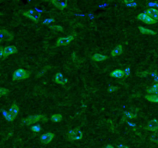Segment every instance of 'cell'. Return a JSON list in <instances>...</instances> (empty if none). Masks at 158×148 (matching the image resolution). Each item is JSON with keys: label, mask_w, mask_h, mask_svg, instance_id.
<instances>
[{"label": "cell", "mask_w": 158, "mask_h": 148, "mask_svg": "<svg viewBox=\"0 0 158 148\" xmlns=\"http://www.w3.org/2000/svg\"><path fill=\"white\" fill-rule=\"evenodd\" d=\"M29 72H27L23 69H18L13 74V80L14 82H18V81L26 80L27 78H29Z\"/></svg>", "instance_id": "obj_1"}, {"label": "cell", "mask_w": 158, "mask_h": 148, "mask_svg": "<svg viewBox=\"0 0 158 148\" xmlns=\"http://www.w3.org/2000/svg\"><path fill=\"white\" fill-rule=\"evenodd\" d=\"M43 121V120H46V118L45 116L42 115H33L29 116V117L25 118L22 120V124H24V125H31L33 124H35L37 122L40 121Z\"/></svg>", "instance_id": "obj_2"}, {"label": "cell", "mask_w": 158, "mask_h": 148, "mask_svg": "<svg viewBox=\"0 0 158 148\" xmlns=\"http://www.w3.org/2000/svg\"><path fill=\"white\" fill-rule=\"evenodd\" d=\"M19 112V106L15 104H13L10 109L9 110V111H8V113H6V119L7 121H13L15 119V117H17Z\"/></svg>", "instance_id": "obj_3"}, {"label": "cell", "mask_w": 158, "mask_h": 148, "mask_svg": "<svg viewBox=\"0 0 158 148\" xmlns=\"http://www.w3.org/2000/svg\"><path fill=\"white\" fill-rule=\"evenodd\" d=\"M84 137V134L79 129H73L71 130L67 133V139L70 141H74V140H79Z\"/></svg>", "instance_id": "obj_4"}, {"label": "cell", "mask_w": 158, "mask_h": 148, "mask_svg": "<svg viewBox=\"0 0 158 148\" xmlns=\"http://www.w3.org/2000/svg\"><path fill=\"white\" fill-rule=\"evenodd\" d=\"M23 16H26V18L29 19L33 20L35 22H39L41 18V14L39 12L35 11L34 9H29L27 11L23 12Z\"/></svg>", "instance_id": "obj_5"}, {"label": "cell", "mask_w": 158, "mask_h": 148, "mask_svg": "<svg viewBox=\"0 0 158 148\" xmlns=\"http://www.w3.org/2000/svg\"><path fill=\"white\" fill-rule=\"evenodd\" d=\"M136 18H137V19L140 20V21H142V22L146 23V24H155L157 22V21L153 19L150 16H149L148 15L144 13H140L139 15H137Z\"/></svg>", "instance_id": "obj_6"}, {"label": "cell", "mask_w": 158, "mask_h": 148, "mask_svg": "<svg viewBox=\"0 0 158 148\" xmlns=\"http://www.w3.org/2000/svg\"><path fill=\"white\" fill-rule=\"evenodd\" d=\"M74 39L73 35H67V36H63V37L59 38L56 43V47H65L70 43V42Z\"/></svg>", "instance_id": "obj_7"}, {"label": "cell", "mask_w": 158, "mask_h": 148, "mask_svg": "<svg viewBox=\"0 0 158 148\" xmlns=\"http://www.w3.org/2000/svg\"><path fill=\"white\" fill-rule=\"evenodd\" d=\"M13 39V33H9L6 29H0V42L3 41H11Z\"/></svg>", "instance_id": "obj_8"}, {"label": "cell", "mask_w": 158, "mask_h": 148, "mask_svg": "<svg viewBox=\"0 0 158 148\" xmlns=\"http://www.w3.org/2000/svg\"><path fill=\"white\" fill-rule=\"evenodd\" d=\"M55 137V134L51 132H47L43 133L42 135H41L40 137V141L42 144H49L53 139Z\"/></svg>", "instance_id": "obj_9"}, {"label": "cell", "mask_w": 158, "mask_h": 148, "mask_svg": "<svg viewBox=\"0 0 158 148\" xmlns=\"http://www.w3.org/2000/svg\"><path fill=\"white\" fill-rule=\"evenodd\" d=\"M147 129L151 132H156L158 130V120L156 119L150 120L147 123Z\"/></svg>", "instance_id": "obj_10"}, {"label": "cell", "mask_w": 158, "mask_h": 148, "mask_svg": "<svg viewBox=\"0 0 158 148\" xmlns=\"http://www.w3.org/2000/svg\"><path fill=\"white\" fill-rule=\"evenodd\" d=\"M17 48L14 46H8L4 48V57H7L12 54H15L17 53Z\"/></svg>", "instance_id": "obj_11"}, {"label": "cell", "mask_w": 158, "mask_h": 148, "mask_svg": "<svg viewBox=\"0 0 158 148\" xmlns=\"http://www.w3.org/2000/svg\"><path fill=\"white\" fill-rule=\"evenodd\" d=\"M144 13H146L147 15L150 16L153 19H154L155 21H157V22L158 21V10L157 9L150 8V9H148L147 10H146V11L144 12Z\"/></svg>", "instance_id": "obj_12"}, {"label": "cell", "mask_w": 158, "mask_h": 148, "mask_svg": "<svg viewBox=\"0 0 158 148\" xmlns=\"http://www.w3.org/2000/svg\"><path fill=\"white\" fill-rule=\"evenodd\" d=\"M55 82L60 85H64L68 82V80L61 73H57L55 76Z\"/></svg>", "instance_id": "obj_13"}, {"label": "cell", "mask_w": 158, "mask_h": 148, "mask_svg": "<svg viewBox=\"0 0 158 148\" xmlns=\"http://www.w3.org/2000/svg\"><path fill=\"white\" fill-rule=\"evenodd\" d=\"M50 2L53 4L56 8L59 9H63L68 6V3L65 1H58V0H51Z\"/></svg>", "instance_id": "obj_14"}, {"label": "cell", "mask_w": 158, "mask_h": 148, "mask_svg": "<svg viewBox=\"0 0 158 148\" xmlns=\"http://www.w3.org/2000/svg\"><path fill=\"white\" fill-rule=\"evenodd\" d=\"M123 52V47L121 46V45H118L115 47L114 49L111 51V56L113 57H115V56H117L121 55Z\"/></svg>", "instance_id": "obj_15"}, {"label": "cell", "mask_w": 158, "mask_h": 148, "mask_svg": "<svg viewBox=\"0 0 158 148\" xmlns=\"http://www.w3.org/2000/svg\"><path fill=\"white\" fill-rule=\"evenodd\" d=\"M106 60H107V56L103 55V54L96 53L92 56V60L94 62H102Z\"/></svg>", "instance_id": "obj_16"}, {"label": "cell", "mask_w": 158, "mask_h": 148, "mask_svg": "<svg viewBox=\"0 0 158 148\" xmlns=\"http://www.w3.org/2000/svg\"><path fill=\"white\" fill-rule=\"evenodd\" d=\"M147 93L148 95H154V94H158V83L154 84L149 88L147 89Z\"/></svg>", "instance_id": "obj_17"}, {"label": "cell", "mask_w": 158, "mask_h": 148, "mask_svg": "<svg viewBox=\"0 0 158 148\" xmlns=\"http://www.w3.org/2000/svg\"><path fill=\"white\" fill-rule=\"evenodd\" d=\"M110 76L113 78H123L125 74H124V71H123L122 69H115L110 73Z\"/></svg>", "instance_id": "obj_18"}, {"label": "cell", "mask_w": 158, "mask_h": 148, "mask_svg": "<svg viewBox=\"0 0 158 148\" xmlns=\"http://www.w3.org/2000/svg\"><path fill=\"white\" fill-rule=\"evenodd\" d=\"M138 29L141 33L146 34V35H156L157 34L156 32L154 31V30L147 29V28H144V27H143V26H139Z\"/></svg>", "instance_id": "obj_19"}, {"label": "cell", "mask_w": 158, "mask_h": 148, "mask_svg": "<svg viewBox=\"0 0 158 148\" xmlns=\"http://www.w3.org/2000/svg\"><path fill=\"white\" fill-rule=\"evenodd\" d=\"M145 99L152 103H158V94H154V95H146L144 97Z\"/></svg>", "instance_id": "obj_20"}, {"label": "cell", "mask_w": 158, "mask_h": 148, "mask_svg": "<svg viewBox=\"0 0 158 148\" xmlns=\"http://www.w3.org/2000/svg\"><path fill=\"white\" fill-rule=\"evenodd\" d=\"M123 3L126 5V6L132 7V8H135L138 6V3L134 0H124V1H123Z\"/></svg>", "instance_id": "obj_21"}, {"label": "cell", "mask_w": 158, "mask_h": 148, "mask_svg": "<svg viewBox=\"0 0 158 148\" xmlns=\"http://www.w3.org/2000/svg\"><path fill=\"white\" fill-rule=\"evenodd\" d=\"M51 120L54 123H59L63 119V116L61 114H59V113H56V114H53L52 117H50Z\"/></svg>", "instance_id": "obj_22"}, {"label": "cell", "mask_w": 158, "mask_h": 148, "mask_svg": "<svg viewBox=\"0 0 158 148\" xmlns=\"http://www.w3.org/2000/svg\"><path fill=\"white\" fill-rule=\"evenodd\" d=\"M49 29L53 31H63V27L59 26V25H52V26H49Z\"/></svg>", "instance_id": "obj_23"}, {"label": "cell", "mask_w": 158, "mask_h": 148, "mask_svg": "<svg viewBox=\"0 0 158 148\" xmlns=\"http://www.w3.org/2000/svg\"><path fill=\"white\" fill-rule=\"evenodd\" d=\"M31 131L35 133L40 132L41 131V126H40V124H35V125L31 126Z\"/></svg>", "instance_id": "obj_24"}, {"label": "cell", "mask_w": 158, "mask_h": 148, "mask_svg": "<svg viewBox=\"0 0 158 148\" xmlns=\"http://www.w3.org/2000/svg\"><path fill=\"white\" fill-rule=\"evenodd\" d=\"M9 93V90L7 88H5V87H2L0 88V97H2V96H5L8 94Z\"/></svg>", "instance_id": "obj_25"}, {"label": "cell", "mask_w": 158, "mask_h": 148, "mask_svg": "<svg viewBox=\"0 0 158 148\" xmlns=\"http://www.w3.org/2000/svg\"><path fill=\"white\" fill-rule=\"evenodd\" d=\"M124 116H125L126 117L129 118V119H134V118H136V114L130 113V112H128V111L124 112Z\"/></svg>", "instance_id": "obj_26"}, {"label": "cell", "mask_w": 158, "mask_h": 148, "mask_svg": "<svg viewBox=\"0 0 158 148\" xmlns=\"http://www.w3.org/2000/svg\"><path fill=\"white\" fill-rule=\"evenodd\" d=\"M54 22H55V19H53V18H50V19H46L42 22V23H43L44 25H46V26H48V25H50L51 23H53Z\"/></svg>", "instance_id": "obj_27"}, {"label": "cell", "mask_w": 158, "mask_h": 148, "mask_svg": "<svg viewBox=\"0 0 158 148\" xmlns=\"http://www.w3.org/2000/svg\"><path fill=\"white\" fill-rule=\"evenodd\" d=\"M150 140L152 142H154L155 144H158V133H154L150 137Z\"/></svg>", "instance_id": "obj_28"}, {"label": "cell", "mask_w": 158, "mask_h": 148, "mask_svg": "<svg viewBox=\"0 0 158 148\" xmlns=\"http://www.w3.org/2000/svg\"><path fill=\"white\" fill-rule=\"evenodd\" d=\"M147 5L148 6L153 8V9H154V7H158V3H157V2H147Z\"/></svg>", "instance_id": "obj_29"}, {"label": "cell", "mask_w": 158, "mask_h": 148, "mask_svg": "<svg viewBox=\"0 0 158 148\" xmlns=\"http://www.w3.org/2000/svg\"><path fill=\"white\" fill-rule=\"evenodd\" d=\"M116 90H117V88L114 86H110L109 88H108V92H109V93H113V92H115Z\"/></svg>", "instance_id": "obj_30"}, {"label": "cell", "mask_w": 158, "mask_h": 148, "mask_svg": "<svg viewBox=\"0 0 158 148\" xmlns=\"http://www.w3.org/2000/svg\"><path fill=\"white\" fill-rule=\"evenodd\" d=\"M129 73H130V69H129V67L126 68L125 69H124V74H125L126 76H129Z\"/></svg>", "instance_id": "obj_31"}, {"label": "cell", "mask_w": 158, "mask_h": 148, "mask_svg": "<svg viewBox=\"0 0 158 148\" xmlns=\"http://www.w3.org/2000/svg\"><path fill=\"white\" fill-rule=\"evenodd\" d=\"M4 57V48L0 47V58Z\"/></svg>", "instance_id": "obj_32"}, {"label": "cell", "mask_w": 158, "mask_h": 148, "mask_svg": "<svg viewBox=\"0 0 158 148\" xmlns=\"http://www.w3.org/2000/svg\"><path fill=\"white\" fill-rule=\"evenodd\" d=\"M117 148H129V147L126 146V145H124V144H119Z\"/></svg>", "instance_id": "obj_33"}, {"label": "cell", "mask_w": 158, "mask_h": 148, "mask_svg": "<svg viewBox=\"0 0 158 148\" xmlns=\"http://www.w3.org/2000/svg\"><path fill=\"white\" fill-rule=\"evenodd\" d=\"M154 82H156L157 83H158V76H155L154 79Z\"/></svg>", "instance_id": "obj_34"}, {"label": "cell", "mask_w": 158, "mask_h": 148, "mask_svg": "<svg viewBox=\"0 0 158 148\" xmlns=\"http://www.w3.org/2000/svg\"><path fill=\"white\" fill-rule=\"evenodd\" d=\"M105 148H114V147H113L112 145H110V144H108V145H106V146L105 147Z\"/></svg>", "instance_id": "obj_35"}, {"label": "cell", "mask_w": 158, "mask_h": 148, "mask_svg": "<svg viewBox=\"0 0 158 148\" xmlns=\"http://www.w3.org/2000/svg\"><path fill=\"white\" fill-rule=\"evenodd\" d=\"M0 15H2V14H1V13H0Z\"/></svg>", "instance_id": "obj_36"}]
</instances>
